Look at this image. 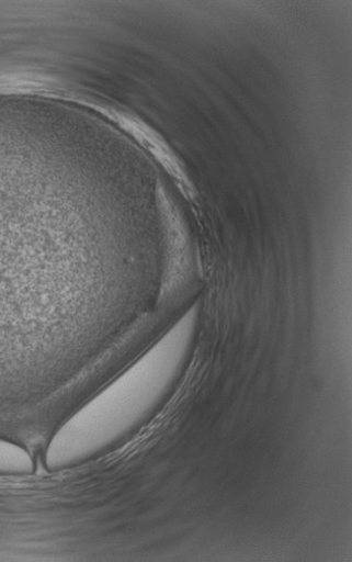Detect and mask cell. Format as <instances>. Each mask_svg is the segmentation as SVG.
<instances>
[{
    "label": "cell",
    "instance_id": "obj_1",
    "mask_svg": "<svg viewBox=\"0 0 352 562\" xmlns=\"http://www.w3.org/2000/svg\"><path fill=\"white\" fill-rule=\"evenodd\" d=\"M42 165L0 146V355L35 359L78 346L105 299L101 266L56 254L46 231ZM24 355V353H23Z\"/></svg>",
    "mask_w": 352,
    "mask_h": 562
},
{
    "label": "cell",
    "instance_id": "obj_3",
    "mask_svg": "<svg viewBox=\"0 0 352 562\" xmlns=\"http://www.w3.org/2000/svg\"><path fill=\"white\" fill-rule=\"evenodd\" d=\"M34 471V459L25 448L0 438V475H30Z\"/></svg>",
    "mask_w": 352,
    "mask_h": 562
},
{
    "label": "cell",
    "instance_id": "obj_2",
    "mask_svg": "<svg viewBox=\"0 0 352 562\" xmlns=\"http://www.w3.org/2000/svg\"><path fill=\"white\" fill-rule=\"evenodd\" d=\"M192 307L134 364L70 415L46 448L50 471L93 459L158 407L186 363L196 328Z\"/></svg>",
    "mask_w": 352,
    "mask_h": 562
}]
</instances>
